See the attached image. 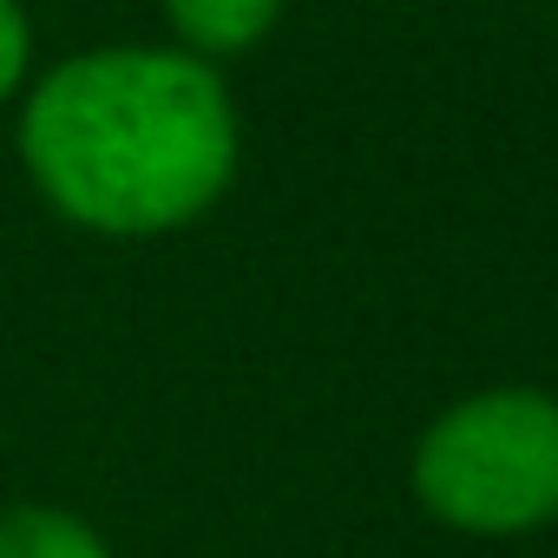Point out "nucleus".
<instances>
[{"instance_id":"f257e3e1","label":"nucleus","mask_w":558,"mask_h":558,"mask_svg":"<svg viewBox=\"0 0 558 558\" xmlns=\"http://www.w3.org/2000/svg\"><path fill=\"white\" fill-rule=\"evenodd\" d=\"M21 165L86 236H165L236 178V106L184 47H93L21 93Z\"/></svg>"},{"instance_id":"f03ea898","label":"nucleus","mask_w":558,"mask_h":558,"mask_svg":"<svg viewBox=\"0 0 558 558\" xmlns=\"http://www.w3.org/2000/svg\"><path fill=\"white\" fill-rule=\"evenodd\" d=\"M414 493L460 532H532L558 519V401L493 388L447 408L414 447Z\"/></svg>"},{"instance_id":"7ed1b4c3","label":"nucleus","mask_w":558,"mask_h":558,"mask_svg":"<svg viewBox=\"0 0 558 558\" xmlns=\"http://www.w3.org/2000/svg\"><path fill=\"white\" fill-rule=\"evenodd\" d=\"M290 0H165V21L178 34L184 53L197 60H223V53H250Z\"/></svg>"},{"instance_id":"20e7f679","label":"nucleus","mask_w":558,"mask_h":558,"mask_svg":"<svg viewBox=\"0 0 558 558\" xmlns=\"http://www.w3.org/2000/svg\"><path fill=\"white\" fill-rule=\"evenodd\" d=\"M0 558H112V545L66 506H8L0 512Z\"/></svg>"},{"instance_id":"39448f33","label":"nucleus","mask_w":558,"mask_h":558,"mask_svg":"<svg viewBox=\"0 0 558 558\" xmlns=\"http://www.w3.org/2000/svg\"><path fill=\"white\" fill-rule=\"evenodd\" d=\"M34 80V21L27 0H0V106H14Z\"/></svg>"}]
</instances>
